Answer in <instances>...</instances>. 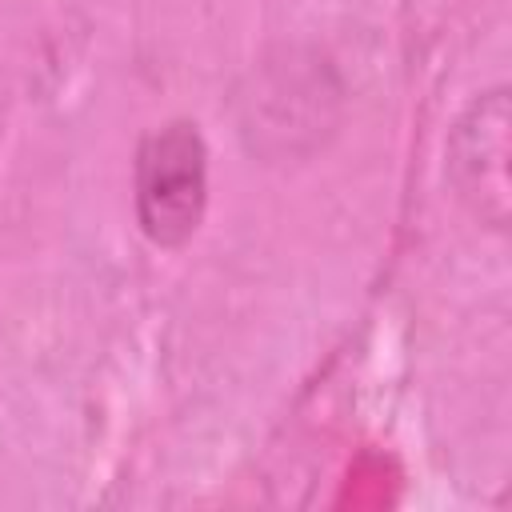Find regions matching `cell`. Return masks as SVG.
<instances>
[{
    "label": "cell",
    "mask_w": 512,
    "mask_h": 512,
    "mask_svg": "<svg viewBox=\"0 0 512 512\" xmlns=\"http://www.w3.org/2000/svg\"><path fill=\"white\" fill-rule=\"evenodd\" d=\"M132 208L148 244L184 248L208 212V144L196 120H168L140 136Z\"/></svg>",
    "instance_id": "6da1fadb"
},
{
    "label": "cell",
    "mask_w": 512,
    "mask_h": 512,
    "mask_svg": "<svg viewBox=\"0 0 512 512\" xmlns=\"http://www.w3.org/2000/svg\"><path fill=\"white\" fill-rule=\"evenodd\" d=\"M508 156H512V112H508V88L496 84L468 100V108L456 116L444 140V184L452 188L456 204L492 232H508L512 220Z\"/></svg>",
    "instance_id": "7a4b0ae2"
}]
</instances>
